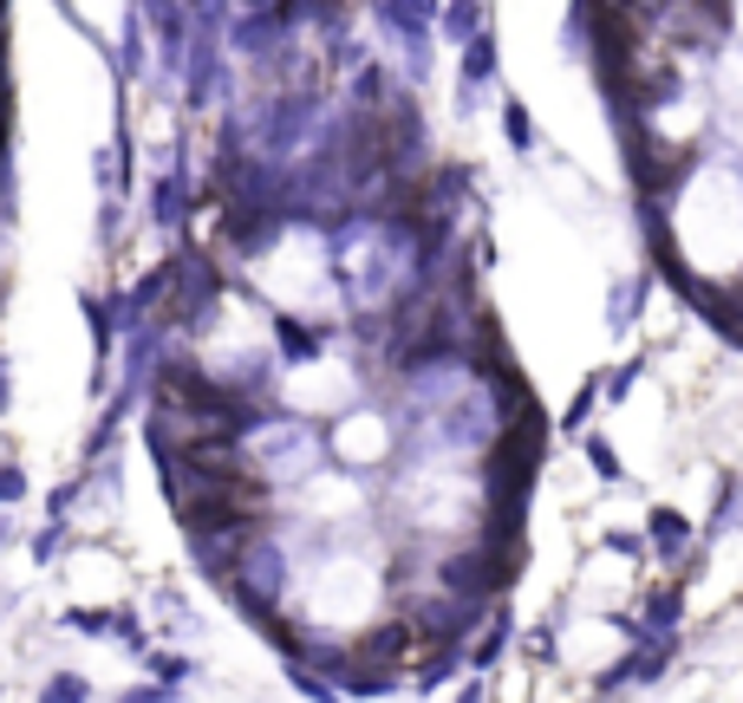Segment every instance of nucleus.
<instances>
[{"label": "nucleus", "mask_w": 743, "mask_h": 703, "mask_svg": "<svg viewBox=\"0 0 743 703\" xmlns=\"http://www.w3.org/2000/svg\"><path fill=\"white\" fill-rule=\"evenodd\" d=\"M483 78H496V40H489V33H470V53H463V91H476Z\"/></svg>", "instance_id": "obj_1"}, {"label": "nucleus", "mask_w": 743, "mask_h": 703, "mask_svg": "<svg viewBox=\"0 0 743 703\" xmlns=\"http://www.w3.org/2000/svg\"><path fill=\"white\" fill-rule=\"evenodd\" d=\"M588 463H594V469L606 476V483L620 476V463H613V443H600V436H588Z\"/></svg>", "instance_id": "obj_3"}, {"label": "nucleus", "mask_w": 743, "mask_h": 703, "mask_svg": "<svg viewBox=\"0 0 743 703\" xmlns=\"http://www.w3.org/2000/svg\"><path fill=\"white\" fill-rule=\"evenodd\" d=\"M503 125H509V143L528 150V111H521V105H509V118H503Z\"/></svg>", "instance_id": "obj_4"}, {"label": "nucleus", "mask_w": 743, "mask_h": 703, "mask_svg": "<svg viewBox=\"0 0 743 703\" xmlns=\"http://www.w3.org/2000/svg\"><path fill=\"white\" fill-rule=\"evenodd\" d=\"M653 541H659V548H685V521H678L671 508H659V515H653Z\"/></svg>", "instance_id": "obj_2"}]
</instances>
